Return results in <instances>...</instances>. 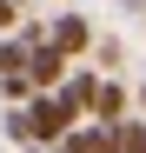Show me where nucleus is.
I'll return each mask as SVG.
<instances>
[{
	"label": "nucleus",
	"mask_w": 146,
	"mask_h": 153,
	"mask_svg": "<svg viewBox=\"0 0 146 153\" xmlns=\"http://www.w3.org/2000/svg\"><path fill=\"white\" fill-rule=\"evenodd\" d=\"M20 120H27V140L33 146H53L66 126H80V120H66V107L53 93H27V100H20Z\"/></svg>",
	"instance_id": "1"
},
{
	"label": "nucleus",
	"mask_w": 146,
	"mask_h": 153,
	"mask_svg": "<svg viewBox=\"0 0 146 153\" xmlns=\"http://www.w3.org/2000/svg\"><path fill=\"white\" fill-rule=\"evenodd\" d=\"M66 67H73V60L60 53V47H46V40H40V47H27V67H20V73H27V87H33V93H53Z\"/></svg>",
	"instance_id": "2"
},
{
	"label": "nucleus",
	"mask_w": 146,
	"mask_h": 153,
	"mask_svg": "<svg viewBox=\"0 0 146 153\" xmlns=\"http://www.w3.org/2000/svg\"><path fill=\"white\" fill-rule=\"evenodd\" d=\"M46 47H60L66 60H80V53H93V27L80 13H53V20H46Z\"/></svg>",
	"instance_id": "3"
},
{
	"label": "nucleus",
	"mask_w": 146,
	"mask_h": 153,
	"mask_svg": "<svg viewBox=\"0 0 146 153\" xmlns=\"http://www.w3.org/2000/svg\"><path fill=\"white\" fill-rule=\"evenodd\" d=\"M133 107V93L119 87V80H93V100H86V120H100V126H119Z\"/></svg>",
	"instance_id": "4"
},
{
	"label": "nucleus",
	"mask_w": 146,
	"mask_h": 153,
	"mask_svg": "<svg viewBox=\"0 0 146 153\" xmlns=\"http://www.w3.org/2000/svg\"><path fill=\"white\" fill-rule=\"evenodd\" d=\"M119 153H146V120H119Z\"/></svg>",
	"instance_id": "5"
},
{
	"label": "nucleus",
	"mask_w": 146,
	"mask_h": 153,
	"mask_svg": "<svg viewBox=\"0 0 146 153\" xmlns=\"http://www.w3.org/2000/svg\"><path fill=\"white\" fill-rule=\"evenodd\" d=\"M27 67V40H0V73H20Z\"/></svg>",
	"instance_id": "6"
},
{
	"label": "nucleus",
	"mask_w": 146,
	"mask_h": 153,
	"mask_svg": "<svg viewBox=\"0 0 146 153\" xmlns=\"http://www.w3.org/2000/svg\"><path fill=\"white\" fill-rule=\"evenodd\" d=\"M0 126H7V140H20V146H27V120H20V107H7V113H0Z\"/></svg>",
	"instance_id": "7"
},
{
	"label": "nucleus",
	"mask_w": 146,
	"mask_h": 153,
	"mask_svg": "<svg viewBox=\"0 0 146 153\" xmlns=\"http://www.w3.org/2000/svg\"><path fill=\"white\" fill-rule=\"evenodd\" d=\"M13 20H20V7H13V0H0V27H13Z\"/></svg>",
	"instance_id": "8"
},
{
	"label": "nucleus",
	"mask_w": 146,
	"mask_h": 153,
	"mask_svg": "<svg viewBox=\"0 0 146 153\" xmlns=\"http://www.w3.org/2000/svg\"><path fill=\"white\" fill-rule=\"evenodd\" d=\"M133 100H139V107H146V87H139V93H133Z\"/></svg>",
	"instance_id": "9"
}]
</instances>
